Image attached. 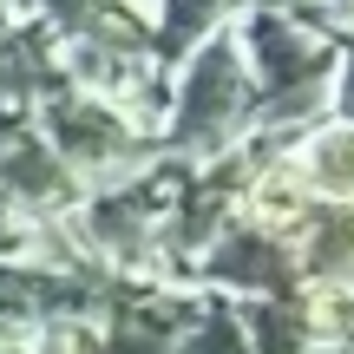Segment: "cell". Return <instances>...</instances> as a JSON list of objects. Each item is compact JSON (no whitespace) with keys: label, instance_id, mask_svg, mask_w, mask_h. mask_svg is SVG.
<instances>
[{"label":"cell","instance_id":"cell-12","mask_svg":"<svg viewBox=\"0 0 354 354\" xmlns=\"http://www.w3.org/2000/svg\"><path fill=\"white\" fill-rule=\"evenodd\" d=\"M335 33H354V0H342V13H335Z\"/></svg>","mask_w":354,"mask_h":354},{"label":"cell","instance_id":"cell-7","mask_svg":"<svg viewBox=\"0 0 354 354\" xmlns=\"http://www.w3.org/2000/svg\"><path fill=\"white\" fill-rule=\"evenodd\" d=\"M250 7H256V0H158V20H151V59H158V73L171 79L203 39L223 33V26H236V13H250Z\"/></svg>","mask_w":354,"mask_h":354},{"label":"cell","instance_id":"cell-2","mask_svg":"<svg viewBox=\"0 0 354 354\" xmlns=\"http://www.w3.org/2000/svg\"><path fill=\"white\" fill-rule=\"evenodd\" d=\"M250 138V66H243L236 33H210L165 86V118L151 131V158L177 171H197L210 158L236 151Z\"/></svg>","mask_w":354,"mask_h":354},{"label":"cell","instance_id":"cell-1","mask_svg":"<svg viewBox=\"0 0 354 354\" xmlns=\"http://www.w3.org/2000/svg\"><path fill=\"white\" fill-rule=\"evenodd\" d=\"M236 46L250 66V138L295 145L308 125L328 118L335 99V66H342V33L315 20H295L282 7L256 0L250 13H236Z\"/></svg>","mask_w":354,"mask_h":354},{"label":"cell","instance_id":"cell-8","mask_svg":"<svg viewBox=\"0 0 354 354\" xmlns=\"http://www.w3.org/2000/svg\"><path fill=\"white\" fill-rule=\"evenodd\" d=\"M302 184L315 190V203H354V125L348 118H322L289 145Z\"/></svg>","mask_w":354,"mask_h":354},{"label":"cell","instance_id":"cell-9","mask_svg":"<svg viewBox=\"0 0 354 354\" xmlns=\"http://www.w3.org/2000/svg\"><path fill=\"white\" fill-rule=\"evenodd\" d=\"M177 354H256V348H250V328H243L236 302L230 295H203L197 322L177 335Z\"/></svg>","mask_w":354,"mask_h":354},{"label":"cell","instance_id":"cell-10","mask_svg":"<svg viewBox=\"0 0 354 354\" xmlns=\"http://www.w3.org/2000/svg\"><path fill=\"white\" fill-rule=\"evenodd\" d=\"M328 112L354 125V33H342V66H335V99H328Z\"/></svg>","mask_w":354,"mask_h":354},{"label":"cell","instance_id":"cell-6","mask_svg":"<svg viewBox=\"0 0 354 354\" xmlns=\"http://www.w3.org/2000/svg\"><path fill=\"white\" fill-rule=\"evenodd\" d=\"M302 289H348L354 295V203H315L289 236Z\"/></svg>","mask_w":354,"mask_h":354},{"label":"cell","instance_id":"cell-11","mask_svg":"<svg viewBox=\"0 0 354 354\" xmlns=\"http://www.w3.org/2000/svg\"><path fill=\"white\" fill-rule=\"evenodd\" d=\"M0 354H33V328H20L13 315H0Z\"/></svg>","mask_w":354,"mask_h":354},{"label":"cell","instance_id":"cell-3","mask_svg":"<svg viewBox=\"0 0 354 354\" xmlns=\"http://www.w3.org/2000/svg\"><path fill=\"white\" fill-rule=\"evenodd\" d=\"M33 138L79 177V190H112L125 177L151 165V138L131 118H118L112 105L86 99V92H53L46 105H33Z\"/></svg>","mask_w":354,"mask_h":354},{"label":"cell","instance_id":"cell-13","mask_svg":"<svg viewBox=\"0 0 354 354\" xmlns=\"http://www.w3.org/2000/svg\"><path fill=\"white\" fill-rule=\"evenodd\" d=\"M308 354H354V348H308Z\"/></svg>","mask_w":354,"mask_h":354},{"label":"cell","instance_id":"cell-5","mask_svg":"<svg viewBox=\"0 0 354 354\" xmlns=\"http://www.w3.org/2000/svg\"><path fill=\"white\" fill-rule=\"evenodd\" d=\"M0 197H7L33 230H53V223H66V216L86 203V190H79V177L33 138V125H26L20 138L0 151Z\"/></svg>","mask_w":354,"mask_h":354},{"label":"cell","instance_id":"cell-4","mask_svg":"<svg viewBox=\"0 0 354 354\" xmlns=\"http://www.w3.org/2000/svg\"><path fill=\"white\" fill-rule=\"evenodd\" d=\"M190 289L203 295H230V302H289L302 289L295 276V250L269 230H250V223H230L210 250L190 263Z\"/></svg>","mask_w":354,"mask_h":354},{"label":"cell","instance_id":"cell-14","mask_svg":"<svg viewBox=\"0 0 354 354\" xmlns=\"http://www.w3.org/2000/svg\"><path fill=\"white\" fill-rule=\"evenodd\" d=\"M322 7H335V13H342V0H322Z\"/></svg>","mask_w":354,"mask_h":354}]
</instances>
